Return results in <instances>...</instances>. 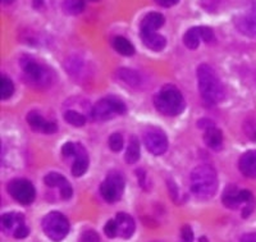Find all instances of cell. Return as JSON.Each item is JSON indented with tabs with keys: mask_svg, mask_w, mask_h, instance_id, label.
Returning a JSON list of instances; mask_svg holds the SVG:
<instances>
[{
	"mask_svg": "<svg viewBox=\"0 0 256 242\" xmlns=\"http://www.w3.org/2000/svg\"><path fill=\"white\" fill-rule=\"evenodd\" d=\"M198 92L206 104L216 105L224 99L226 91L214 68L201 64L198 68Z\"/></svg>",
	"mask_w": 256,
	"mask_h": 242,
	"instance_id": "1",
	"label": "cell"
},
{
	"mask_svg": "<svg viewBox=\"0 0 256 242\" xmlns=\"http://www.w3.org/2000/svg\"><path fill=\"white\" fill-rule=\"evenodd\" d=\"M190 186L194 195L200 198H210L218 188V177L214 168L210 166H198L191 172Z\"/></svg>",
	"mask_w": 256,
	"mask_h": 242,
	"instance_id": "2",
	"label": "cell"
},
{
	"mask_svg": "<svg viewBox=\"0 0 256 242\" xmlns=\"http://www.w3.org/2000/svg\"><path fill=\"white\" fill-rule=\"evenodd\" d=\"M154 105L156 110L163 116L176 117L184 112L186 102L176 86L166 85L154 96Z\"/></svg>",
	"mask_w": 256,
	"mask_h": 242,
	"instance_id": "3",
	"label": "cell"
},
{
	"mask_svg": "<svg viewBox=\"0 0 256 242\" xmlns=\"http://www.w3.org/2000/svg\"><path fill=\"white\" fill-rule=\"evenodd\" d=\"M127 112V106L120 99L116 96H108L99 100L94 105L91 117L95 122H104L112 120L116 116H122Z\"/></svg>",
	"mask_w": 256,
	"mask_h": 242,
	"instance_id": "4",
	"label": "cell"
},
{
	"mask_svg": "<svg viewBox=\"0 0 256 242\" xmlns=\"http://www.w3.org/2000/svg\"><path fill=\"white\" fill-rule=\"evenodd\" d=\"M41 227L44 234L49 237L52 241L59 242L67 237L70 232V222L68 219L59 212H52L46 214L41 222Z\"/></svg>",
	"mask_w": 256,
	"mask_h": 242,
	"instance_id": "5",
	"label": "cell"
},
{
	"mask_svg": "<svg viewBox=\"0 0 256 242\" xmlns=\"http://www.w3.org/2000/svg\"><path fill=\"white\" fill-rule=\"evenodd\" d=\"M123 191H124V178H123V176L116 170L109 172L102 186H100V194H102L105 202H118L122 198Z\"/></svg>",
	"mask_w": 256,
	"mask_h": 242,
	"instance_id": "6",
	"label": "cell"
},
{
	"mask_svg": "<svg viewBox=\"0 0 256 242\" xmlns=\"http://www.w3.org/2000/svg\"><path fill=\"white\" fill-rule=\"evenodd\" d=\"M8 192L16 202L22 205L31 204L36 198V191L34 184L28 180H24V178H17V180H13V181L9 182Z\"/></svg>",
	"mask_w": 256,
	"mask_h": 242,
	"instance_id": "7",
	"label": "cell"
},
{
	"mask_svg": "<svg viewBox=\"0 0 256 242\" xmlns=\"http://www.w3.org/2000/svg\"><path fill=\"white\" fill-rule=\"evenodd\" d=\"M144 144L146 149L152 152V155H163L168 150V138L160 128L156 127H148L144 132Z\"/></svg>",
	"mask_w": 256,
	"mask_h": 242,
	"instance_id": "8",
	"label": "cell"
},
{
	"mask_svg": "<svg viewBox=\"0 0 256 242\" xmlns=\"http://www.w3.org/2000/svg\"><path fill=\"white\" fill-rule=\"evenodd\" d=\"M20 67H22L24 76L32 84H35V85H46V82H49L50 74L45 70V67H42L35 59L30 58V56H24V58L20 59Z\"/></svg>",
	"mask_w": 256,
	"mask_h": 242,
	"instance_id": "9",
	"label": "cell"
},
{
	"mask_svg": "<svg viewBox=\"0 0 256 242\" xmlns=\"http://www.w3.org/2000/svg\"><path fill=\"white\" fill-rule=\"evenodd\" d=\"M236 26L244 35L256 38V0H254L246 10L238 16Z\"/></svg>",
	"mask_w": 256,
	"mask_h": 242,
	"instance_id": "10",
	"label": "cell"
},
{
	"mask_svg": "<svg viewBox=\"0 0 256 242\" xmlns=\"http://www.w3.org/2000/svg\"><path fill=\"white\" fill-rule=\"evenodd\" d=\"M44 184L49 187H58L59 191H60V196L63 200H68L72 196L73 190L72 186L70 184V182L66 180L64 176H62L60 173H49L44 177Z\"/></svg>",
	"mask_w": 256,
	"mask_h": 242,
	"instance_id": "11",
	"label": "cell"
},
{
	"mask_svg": "<svg viewBox=\"0 0 256 242\" xmlns=\"http://www.w3.org/2000/svg\"><path fill=\"white\" fill-rule=\"evenodd\" d=\"M27 123H28L30 127L36 132H42V134H56V132L58 131V126H56V123L45 120L38 112H30V113L27 114Z\"/></svg>",
	"mask_w": 256,
	"mask_h": 242,
	"instance_id": "12",
	"label": "cell"
},
{
	"mask_svg": "<svg viewBox=\"0 0 256 242\" xmlns=\"http://www.w3.org/2000/svg\"><path fill=\"white\" fill-rule=\"evenodd\" d=\"M164 24L163 14L158 12H152L146 14L142 18L140 24V35H146V34H155L156 30Z\"/></svg>",
	"mask_w": 256,
	"mask_h": 242,
	"instance_id": "13",
	"label": "cell"
},
{
	"mask_svg": "<svg viewBox=\"0 0 256 242\" xmlns=\"http://www.w3.org/2000/svg\"><path fill=\"white\" fill-rule=\"evenodd\" d=\"M116 230H118V236L122 238H130L134 232V220L131 216L126 213H118L116 216Z\"/></svg>",
	"mask_w": 256,
	"mask_h": 242,
	"instance_id": "14",
	"label": "cell"
},
{
	"mask_svg": "<svg viewBox=\"0 0 256 242\" xmlns=\"http://www.w3.org/2000/svg\"><path fill=\"white\" fill-rule=\"evenodd\" d=\"M238 168L244 176L256 178V150L244 152L238 162Z\"/></svg>",
	"mask_w": 256,
	"mask_h": 242,
	"instance_id": "15",
	"label": "cell"
},
{
	"mask_svg": "<svg viewBox=\"0 0 256 242\" xmlns=\"http://www.w3.org/2000/svg\"><path fill=\"white\" fill-rule=\"evenodd\" d=\"M24 224V218L20 213H6L2 216V227L6 232H12L14 234L16 230Z\"/></svg>",
	"mask_w": 256,
	"mask_h": 242,
	"instance_id": "16",
	"label": "cell"
},
{
	"mask_svg": "<svg viewBox=\"0 0 256 242\" xmlns=\"http://www.w3.org/2000/svg\"><path fill=\"white\" fill-rule=\"evenodd\" d=\"M88 168V158L84 149L78 144V148H77V154H76V160L72 166V174L74 177H81L86 173Z\"/></svg>",
	"mask_w": 256,
	"mask_h": 242,
	"instance_id": "17",
	"label": "cell"
},
{
	"mask_svg": "<svg viewBox=\"0 0 256 242\" xmlns=\"http://www.w3.org/2000/svg\"><path fill=\"white\" fill-rule=\"evenodd\" d=\"M223 204L228 209H237L240 205H242L241 198H240V190L234 184H230L223 192Z\"/></svg>",
	"mask_w": 256,
	"mask_h": 242,
	"instance_id": "18",
	"label": "cell"
},
{
	"mask_svg": "<svg viewBox=\"0 0 256 242\" xmlns=\"http://www.w3.org/2000/svg\"><path fill=\"white\" fill-rule=\"evenodd\" d=\"M204 142L208 148L212 150L222 149V144H223V134L216 127H210L205 131L204 134Z\"/></svg>",
	"mask_w": 256,
	"mask_h": 242,
	"instance_id": "19",
	"label": "cell"
},
{
	"mask_svg": "<svg viewBox=\"0 0 256 242\" xmlns=\"http://www.w3.org/2000/svg\"><path fill=\"white\" fill-rule=\"evenodd\" d=\"M141 40H142L144 45L148 49L154 50V52H160L166 48V40L159 34H146V35H141Z\"/></svg>",
	"mask_w": 256,
	"mask_h": 242,
	"instance_id": "20",
	"label": "cell"
},
{
	"mask_svg": "<svg viewBox=\"0 0 256 242\" xmlns=\"http://www.w3.org/2000/svg\"><path fill=\"white\" fill-rule=\"evenodd\" d=\"M124 159L128 164H134L140 159V142H138V138L136 136L130 138Z\"/></svg>",
	"mask_w": 256,
	"mask_h": 242,
	"instance_id": "21",
	"label": "cell"
},
{
	"mask_svg": "<svg viewBox=\"0 0 256 242\" xmlns=\"http://www.w3.org/2000/svg\"><path fill=\"white\" fill-rule=\"evenodd\" d=\"M116 77L132 88H138L141 84L140 74L132 70H127V68H120L116 70Z\"/></svg>",
	"mask_w": 256,
	"mask_h": 242,
	"instance_id": "22",
	"label": "cell"
},
{
	"mask_svg": "<svg viewBox=\"0 0 256 242\" xmlns=\"http://www.w3.org/2000/svg\"><path fill=\"white\" fill-rule=\"evenodd\" d=\"M113 46L116 52L124 56H131L134 54V48L131 44V41H128L123 36H116V38H114Z\"/></svg>",
	"mask_w": 256,
	"mask_h": 242,
	"instance_id": "23",
	"label": "cell"
},
{
	"mask_svg": "<svg viewBox=\"0 0 256 242\" xmlns=\"http://www.w3.org/2000/svg\"><path fill=\"white\" fill-rule=\"evenodd\" d=\"M62 6L67 14H81L84 10V0H63Z\"/></svg>",
	"mask_w": 256,
	"mask_h": 242,
	"instance_id": "24",
	"label": "cell"
},
{
	"mask_svg": "<svg viewBox=\"0 0 256 242\" xmlns=\"http://www.w3.org/2000/svg\"><path fill=\"white\" fill-rule=\"evenodd\" d=\"M202 40L200 36V31H198V27H192L184 34V42L188 49H196L200 45V41Z\"/></svg>",
	"mask_w": 256,
	"mask_h": 242,
	"instance_id": "25",
	"label": "cell"
},
{
	"mask_svg": "<svg viewBox=\"0 0 256 242\" xmlns=\"http://www.w3.org/2000/svg\"><path fill=\"white\" fill-rule=\"evenodd\" d=\"M64 120L73 127H82L86 123V117L76 110H67L64 113Z\"/></svg>",
	"mask_w": 256,
	"mask_h": 242,
	"instance_id": "26",
	"label": "cell"
},
{
	"mask_svg": "<svg viewBox=\"0 0 256 242\" xmlns=\"http://www.w3.org/2000/svg\"><path fill=\"white\" fill-rule=\"evenodd\" d=\"M0 94H2V99L6 100L12 96L14 94V85H13L12 80L6 76H2V84H0Z\"/></svg>",
	"mask_w": 256,
	"mask_h": 242,
	"instance_id": "27",
	"label": "cell"
},
{
	"mask_svg": "<svg viewBox=\"0 0 256 242\" xmlns=\"http://www.w3.org/2000/svg\"><path fill=\"white\" fill-rule=\"evenodd\" d=\"M109 148L112 152H118L122 150L123 148V138L120 134H113L109 138Z\"/></svg>",
	"mask_w": 256,
	"mask_h": 242,
	"instance_id": "28",
	"label": "cell"
},
{
	"mask_svg": "<svg viewBox=\"0 0 256 242\" xmlns=\"http://www.w3.org/2000/svg\"><path fill=\"white\" fill-rule=\"evenodd\" d=\"M105 234L109 237V238H114V237L118 236V230H116V219H112V220H108V223L105 224L104 227Z\"/></svg>",
	"mask_w": 256,
	"mask_h": 242,
	"instance_id": "29",
	"label": "cell"
},
{
	"mask_svg": "<svg viewBox=\"0 0 256 242\" xmlns=\"http://www.w3.org/2000/svg\"><path fill=\"white\" fill-rule=\"evenodd\" d=\"M77 148H78V144H73V142H66L62 148V154L66 158H70L72 155L77 154Z\"/></svg>",
	"mask_w": 256,
	"mask_h": 242,
	"instance_id": "30",
	"label": "cell"
},
{
	"mask_svg": "<svg viewBox=\"0 0 256 242\" xmlns=\"http://www.w3.org/2000/svg\"><path fill=\"white\" fill-rule=\"evenodd\" d=\"M198 31H200V36L202 38V41L205 42H212L214 40V32H212V30L209 28V27L201 26L198 27Z\"/></svg>",
	"mask_w": 256,
	"mask_h": 242,
	"instance_id": "31",
	"label": "cell"
},
{
	"mask_svg": "<svg viewBox=\"0 0 256 242\" xmlns=\"http://www.w3.org/2000/svg\"><path fill=\"white\" fill-rule=\"evenodd\" d=\"M80 242H100L99 234H96L95 230H86L81 234Z\"/></svg>",
	"mask_w": 256,
	"mask_h": 242,
	"instance_id": "32",
	"label": "cell"
},
{
	"mask_svg": "<svg viewBox=\"0 0 256 242\" xmlns=\"http://www.w3.org/2000/svg\"><path fill=\"white\" fill-rule=\"evenodd\" d=\"M180 234H182V238L184 242L194 241V232H192V228L190 226H184L180 230Z\"/></svg>",
	"mask_w": 256,
	"mask_h": 242,
	"instance_id": "33",
	"label": "cell"
},
{
	"mask_svg": "<svg viewBox=\"0 0 256 242\" xmlns=\"http://www.w3.org/2000/svg\"><path fill=\"white\" fill-rule=\"evenodd\" d=\"M28 227H27L26 223H24V224H22L17 230H16L13 236H14L16 238H24V237L28 236Z\"/></svg>",
	"mask_w": 256,
	"mask_h": 242,
	"instance_id": "34",
	"label": "cell"
},
{
	"mask_svg": "<svg viewBox=\"0 0 256 242\" xmlns=\"http://www.w3.org/2000/svg\"><path fill=\"white\" fill-rule=\"evenodd\" d=\"M155 2L162 6H172L178 3V0H155Z\"/></svg>",
	"mask_w": 256,
	"mask_h": 242,
	"instance_id": "35",
	"label": "cell"
},
{
	"mask_svg": "<svg viewBox=\"0 0 256 242\" xmlns=\"http://www.w3.org/2000/svg\"><path fill=\"white\" fill-rule=\"evenodd\" d=\"M241 242H256V234H244L241 238Z\"/></svg>",
	"mask_w": 256,
	"mask_h": 242,
	"instance_id": "36",
	"label": "cell"
},
{
	"mask_svg": "<svg viewBox=\"0 0 256 242\" xmlns=\"http://www.w3.org/2000/svg\"><path fill=\"white\" fill-rule=\"evenodd\" d=\"M3 2V4H12L14 0H2Z\"/></svg>",
	"mask_w": 256,
	"mask_h": 242,
	"instance_id": "37",
	"label": "cell"
},
{
	"mask_svg": "<svg viewBox=\"0 0 256 242\" xmlns=\"http://www.w3.org/2000/svg\"><path fill=\"white\" fill-rule=\"evenodd\" d=\"M200 242H208L206 237H201V238H200Z\"/></svg>",
	"mask_w": 256,
	"mask_h": 242,
	"instance_id": "38",
	"label": "cell"
},
{
	"mask_svg": "<svg viewBox=\"0 0 256 242\" xmlns=\"http://www.w3.org/2000/svg\"><path fill=\"white\" fill-rule=\"evenodd\" d=\"M88 2H94L95 3V2H99V0H88Z\"/></svg>",
	"mask_w": 256,
	"mask_h": 242,
	"instance_id": "39",
	"label": "cell"
},
{
	"mask_svg": "<svg viewBox=\"0 0 256 242\" xmlns=\"http://www.w3.org/2000/svg\"></svg>",
	"mask_w": 256,
	"mask_h": 242,
	"instance_id": "40",
	"label": "cell"
}]
</instances>
